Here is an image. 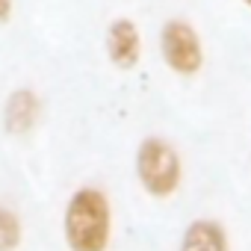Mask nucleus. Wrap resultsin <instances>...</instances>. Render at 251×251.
Here are the masks:
<instances>
[{
	"instance_id": "1",
	"label": "nucleus",
	"mask_w": 251,
	"mask_h": 251,
	"mask_svg": "<svg viewBox=\"0 0 251 251\" xmlns=\"http://www.w3.org/2000/svg\"><path fill=\"white\" fill-rule=\"evenodd\" d=\"M62 236L71 251H106L112 239V207L103 189L80 186L65 204Z\"/></svg>"
},
{
	"instance_id": "2",
	"label": "nucleus",
	"mask_w": 251,
	"mask_h": 251,
	"mask_svg": "<svg viewBox=\"0 0 251 251\" xmlns=\"http://www.w3.org/2000/svg\"><path fill=\"white\" fill-rule=\"evenodd\" d=\"M136 175L148 195L169 198L180 186V157L166 139L148 136L136 151Z\"/></svg>"
},
{
	"instance_id": "3",
	"label": "nucleus",
	"mask_w": 251,
	"mask_h": 251,
	"mask_svg": "<svg viewBox=\"0 0 251 251\" xmlns=\"http://www.w3.org/2000/svg\"><path fill=\"white\" fill-rule=\"evenodd\" d=\"M160 48H163V59L175 74L192 77L198 74L201 62H204V50H201V39L192 30V24L172 18L166 21L163 33H160Z\"/></svg>"
},
{
	"instance_id": "4",
	"label": "nucleus",
	"mask_w": 251,
	"mask_h": 251,
	"mask_svg": "<svg viewBox=\"0 0 251 251\" xmlns=\"http://www.w3.org/2000/svg\"><path fill=\"white\" fill-rule=\"evenodd\" d=\"M103 45H106L109 62L121 71L136 68V62L142 56V36H139V27L130 18H115L106 27V42Z\"/></svg>"
},
{
	"instance_id": "5",
	"label": "nucleus",
	"mask_w": 251,
	"mask_h": 251,
	"mask_svg": "<svg viewBox=\"0 0 251 251\" xmlns=\"http://www.w3.org/2000/svg\"><path fill=\"white\" fill-rule=\"evenodd\" d=\"M42 115V100L33 89L18 86L3 100V130L9 136H27Z\"/></svg>"
},
{
	"instance_id": "6",
	"label": "nucleus",
	"mask_w": 251,
	"mask_h": 251,
	"mask_svg": "<svg viewBox=\"0 0 251 251\" xmlns=\"http://www.w3.org/2000/svg\"><path fill=\"white\" fill-rule=\"evenodd\" d=\"M180 251H227V233L219 222L198 219L186 227Z\"/></svg>"
},
{
	"instance_id": "7",
	"label": "nucleus",
	"mask_w": 251,
	"mask_h": 251,
	"mask_svg": "<svg viewBox=\"0 0 251 251\" xmlns=\"http://www.w3.org/2000/svg\"><path fill=\"white\" fill-rule=\"evenodd\" d=\"M24 242V222L21 216L6 207V204H0V251H18Z\"/></svg>"
},
{
	"instance_id": "8",
	"label": "nucleus",
	"mask_w": 251,
	"mask_h": 251,
	"mask_svg": "<svg viewBox=\"0 0 251 251\" xmlns=\"http://www.w3.org/2000/svg\"><path fill=\"white\" fill-rule=\"evenodd\" d=\"M12 12H15V0H0V27L12 21Z\"/></svg>"
},
{
	"instance_id": "9",
	"label": "nucleus",
	"mask_w": 251,
	"mask_h": 251,
	"mask_svg": "<svg viewBox=\"0 0 251 251\" xmlns=\"http://www.w3.org/2000/svg\"><path fill=\"white\" fill-rule=\"evenodd\" d=\"M245 3H248V6H251V0H245Z\"/></svg>"
}]
</instances>
